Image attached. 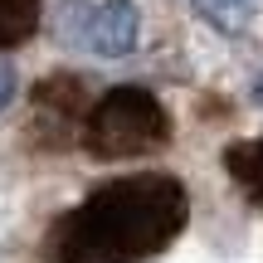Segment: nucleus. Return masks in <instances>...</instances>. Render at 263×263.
Masks as SVG:
<instances>
[{"instance_id":"obj_4","label":"nucleus","mask_w":263,"mask_h":263,"mask_svg":"<svg viewBox=\"0 0 263 263\" xmlns=\"http://www.w3.org/2000/svg\"><path fill=\"white\" fill-rule=\"evenodd\" d=\"M224 166H229V176L263 205V141H234V146L224 151Z\"/></svg>"},{"instance_id":"obj_7","label":"nucleus","mask_w":263,"mask_h":263,"mask_svg":"<svg viewBox=\"0 0 263 263\" xmlns=\"http://www.w3.org/2000/svg\"><path fill=\"white\" fill-rule=\"evenodd\" d=\"M15 93H20V78H15V64H5V59H0V112H5V107L15 103Z\"/></svg>"},{"instance_id":"obj_8","label":"nucleus","mask_w":263,"mask_h":263,"mask_svg":"<svg viewBox=\"0 0 263 263\" xmlns=\"http://www.w3.org/2000/svg\"><path fill=\"white\" fill-rule=\"evenodd\" d=\"M254 103L263 107V73H258V83H254Z\"/></svg>"},{"instance_id":"obj_5","label":"nucleus","mask_w":263,"mask_h":263,"mask_svg":"<svg viewBox=\"0 0 263 263\" xmlns=\"http://www.w3.org/2000/svg\"><path fill=\"white\" fill-rule=\"evenodd\" d=\"M39 25V0H0V49L29 39Z\"/></svg>"},{"instance_id":"obj_6","label":"nucleus","mask_w":263,"mask_h":263,"mask_svg":"<svg viewBox=\"0 0 263 263\" xmlns=\"http://www.w3.org/2000/svg\"><path fill=\"white\" fill-rule=\"evenodd\" d=\"M195 10L219 29H244V10H239L234 0H195Z\"/></svg>"},{"instance_id":"obj_1","label":"nucleus","mask_w":263,"mask_h":263,"mask_svg":"<svg viewBox=\"0 0 263 263\" xmlns=\"http://www.w3.org/2000/svg\"><path fill=\"white\" fill-rule=\"evenodd\" d=\"M190 195L176 176H127L88 195L54 234V263H137L185 229Z\"/></svg>"},{"instance_id":"obj_2","label":"nucleus","mask_w":263,"mask_h":263,"mask_svg":"<svg viewBox=\"0 0 263 263\" xmlns=\"http://www.w3.org/2000/svg\"><path fill=\"white\" fill-rule=\"evenodd\" d=\"M83 141L93 156L103 161H122V156H146V151H161L171 141V117L166 107L156 103V93L137 83L107 88L93 107H88L83 122Z\"/></svg>"},{"instance_id":"obj_3","label":"nucleus","mask_w":263,"mask_h":263,"mask_svg":"<svg viewBox=\"0 0 263 263\" xmlns=\"http://www.w3.org/2000/svg\"><path fill=\"white\" fill-rule=\"evenodd\" d=\"M137 34H141V15L132 0H103L83 20V44L98 59H127L137 49Z\"/></svg>"}]
</instances>
